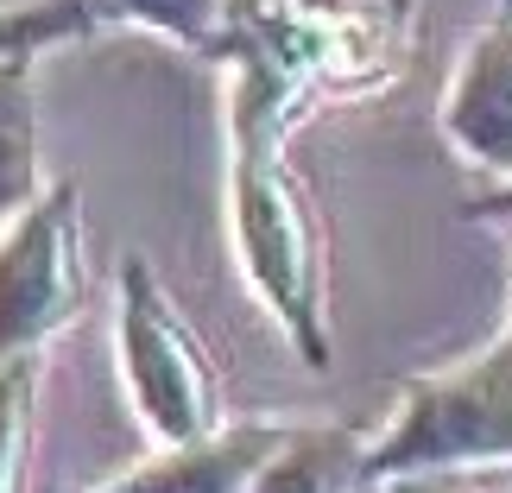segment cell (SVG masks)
<instances>
[{
    "mask_svg": "<svg viewBox=\"0 0 512 493\" xmlns=\"http://www.w3.org/2000/svg\"><path fill=\"white\" fill-rule=\"evenodd\" d=\"M215 57H234L228 95V228L234 253L266 304V317L285 329V342L310 367H329V298H323V228L310 184L285 165V127L304 95V76L253 32H228Z\"/></svg>",
    "mask_w": 512,
    "mask_h": 493,
    "instance_id": "obj_1",
    "label": "cell"
},
{
    "mask_svg": "<svg viewBox=\"0 0 512 493\" xmlns=\"http://www.w3.org/2000/svg\"><path fill=\"white\" fill-rule=\"evenodd\" d=\"M512 462V335L475 361L424 373L399 392V411L367 443V475H462V468Z\"/></svg>",
    "mask_w": 512,
    "mask_h": 493,
    "instance_id": "obj_2",
    "label": "cell"
},
{
    "mask_svg": "<svg viewBox=\"0 0 512 493\" xmlns=\"http://www.w3.org/2000/svg\"><path fill=\"white\" fill-rule=\"evenodd\" d=\"M121 373L133 411L159 443H196L222 430V380L203 354V335L165 298L159 272L140 253L121 260Z\"/></svg>",
    "mask_w": 512,
    "mask_h": 493,
    "instance_id": "obj_3",
    "label": "cell"
},
{
    "mask_svg": "<svg viewBox=\"0 0 512 493\" xmlns=\"http://www.w3.org/2000/svg\"><path fill=\"white\" fill-rule=\"evenodd\" d=\"M89 304L83 266V190L57 177L0 228V361L38 354Z\"/></svg>",
    "mask_w": 512,
    "mask_h": 493,
    "instance_id": "obj_4",
    "label": "cell"
},
{
    "mask_svg": "<svg viewBox=\"0 0 512 493\" xmlns=\"http://www.w3.org/2000/svg\"><path fill=\"white\" fill-rule=\"evenodd\" d=\"M443 133L462 159L512 177V26L494 19L468 38V57L443 95Z\"/></svg>",
    "mask_w": 512,
    "mask_h": 493,
    "instance_id": "obj_5",
    "label": "cell"
},
{
    "mask_svg": "<svg viewBox=\"0 0 512 493\" xmlns=\"http://www.w3.org/2000/svg\"><path fill=\"white\" fill-rule=\"evenodd\" d=\"M291 424L253 418V424H222L196 443H165V456L140 462L133 475L95 487V493H247L266 456L285 443Z\"/></svg>",
    "mask_w": 512,
    "mask_h": 493,
    "instance_id": "obj_6",
    "label": "cell"
},
{
    "mask_svg": "<svg viewBox=\"0 0 512 493\" xmlns=\"http://www.w3.org/2000/svg\"><path fill=\"white\" fill-rule=\"evenodd\" d=\"M367 443L348 424H291L247 493H367Z\"/></svg>",
    "mask_w": 512,
    "mask_h": 493,
    "instance_id": "obj_7",
    "label": "cell"
},
{
    "mask_svg": "<svg viewBox=\"0 0 512 493\" xmlns=\"http://www.w3.org/2000/svg\"><path fill=\"white\" fill-rule=\"evenodd\" d=\"M32 64L38 57H7V64H0V222H13V215L45 190V177H38Z\"/></svg>",
    "mask_w": 512,
    "mask_h": 493,
    "instance_id": "obj_8",
    "label": "cell"
},
{
    "mask_svg": "<svg viewBox=\"0 0 512 493\" xmlns=\"http://www.w3.org/2000/svg\"><path fill=\"white\" fill-rule=\"evenodd\" d=\"M95 13H102V26L108 19H133V26H152V32L177 38V45L215 57V45L228 38L234 13H241V0H95Z\"/></svg>",
    "mask_w": 512,
    "mask_h": 493,
    "instance_id": "obj_9",
    "label": "cell"
},
{
    "mask_svg": "<svg viewBox=\"0 0 512 493\" xmlns=\"http://www.w3.org/2000/svg\"><path fill=\"white\" fill-rule=\"evenodd\" d=\"M32 418H38V354H13V361H0V493H26Z\"/></svg>",
    "mask_w": 512,
    "mask_h": 493,
    "instance_id": "obj_10",
    "label": "cell"
},
{
    "mask_svg": "<svg viewBox=\"0 0 512 493\" xmlns=\"http://www.w3.org/2000/svg\"><path fill=\"white\" fill-rule=\"evenodd\" d=\"M102 26L95 0H26V7H0V64L7 57H38L51 45L89 38Z\"/></svg>",
    "mask_w": 512,
    "mask_h": 493,
    "instance_id": "obj_11",
    "label": "cell"
},
{
    "mask_svg": "<svg viewBox=\"0 0 512 493\" xmlns=\"http://www.w3.org/2000/svg\"><path fill=\"white\" fill-rule=\"evenodd\" d=\"M386 493H475L462 487V475H399V481H380Z\"/></svg>",
    "mask_w": 512,
    "mask_h": 493,
    "instance_id": "obj_12",
    "label": "cell"
},
{
    "mask_svg": "<svg viewBox=\"0 0 512 493\" xmlns=\"http://www.w3.org/2000/svg\"><path fill=\"white\" fill-rule=\"evenodd\" d=\"M468 215H475V222H512V177H506L494 196H475V203H468Z\"/></svg>",
    "mask_w": 512,
    "mask_h": 493,
    "instance_id": "obj_13",
    "label": "cell"
},
{
    "mask_svg": "<svg viewBox=\"0 0 512 493\" xmlns=\"http://www.w3.org/2000/svg\"><path fill=\"white\" fill-rule=\"evenodd\" d=\"M494 19H506V26H512V0H500V13Z\"/></svg>",
    "mask_w": 512,
    "mask_h": 493,
    "instance_id": "obj_14",
    "label": "cell"
}]
</instances>
